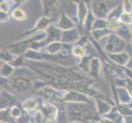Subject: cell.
<instances>
[{"label": "cell", "mask_w": 132, "mask_h": 123, "mask_svg": "<svg viewBox=\"0 0 132 123\" xmlns=\"http://www.w3.org/2000/svg\"><path fill=\"white\" fill-rule=\"evenodd\" d=\"M8 15H7V13L6 12H1V21L4 22V21H7L8 20Z\"/></svg>", "instance_id": "obj_8"}, {"label": "cell", "mask_w": 132, "mask_h": 123, "mask_svg": "<svg viewBox=\"0 0 132 123\" xmlns=\"http://www.w3.org/2000/svg\"><path fill=\"white\" fill-rule=\"evenodd\" d=\"M94 9L95 12L98 13V15L102 16V15H104L106 13L107 7H106L105 4H104V3H95V5L94 6Z\"/></svg>", "instance_id": "obj_3"}, {"label": "cell", "mask_w": 132, "mask_h": 123, "mask_svg": "<svg viewBox=\"0 0 132 123\" xmlns=\"http://www.w3.org/2000/svg\"><path fill=\"white\" fill-rule=\"evenodd\" d=\"M120 19L122 22H124V23H126V24H130L132 22V17L130 15V13H127V12L122 13L120 17Z\"/></svg>", "instance_id": "obj_6"}, {"label": "cell", "mask_w": 132, "mask_h": 123, "mask_svg": "<svg viewBox=\"0 0 132 123\" xmlns=\"http://www.w3.org/2000/svg\"><path fill=\"white\" fill-rule=\"evenodd\" d=\"M72 53L74 54V56L78 57V58H81L85 55V50L82 47H75L72 50Z\"/></svg>", "instance_id": "obj_5"}, {"label": "cell", "mask_w": 132, "mask_h": 123, "mask_svg": "<svg viewBox=\"0 0 132 123\" xmlns=\"http://www.w3.org/2000/svg\"><path fill=\"white\" fill-rule=\"evenodd\" d=\"M12 16L14 19L18 21H24L26 18V14L21 9H16V10H14L12 13Z\"/></svg>", "instance_id": "obj_2"}, {"label": "cell", "mask_w": 132, "mask_h": 123, "mask_svg": "<svg viewBox=\"0 0 132 123\" xmlns=\"http://www.w3.org/2000/svg\"><path fill=\"white\" fill-rule=\"evenodd\" d=\"M87 16V8L85 6V4L80 2L79 4V18L80 20L82 21L85 17Z\"/></svg>", "instance_id": "obj_4"}, {"label": "cell", "mask_w": 132, "mask_h": 123, "mask_svg": "<svg viewBox=\"0 0 132 123\" xmlns=\"http://www.w3.org/2000/svg\"><path fill=\"white\" fill-rule=\"evenodd\" d=\"M130 16H131V17H132V12H131L130 13Z\"/></svg>", "instance_id": "obj_10"}, {"label": "cell", "mask_w": 132, "mask_h": 123, "mask_svg": "<svg viewBox=\"0 0 132 123\" xmlns=\"http://www.w3.org/2000/svg\"><path fill=\"white\" fill-rule=\"evenodd\" d=\"M43 4L45 12H51L53 9H55V7L57 6V0H43Z\"/></svg>", "instance_id": "obj_1"}, {"label": "cell", "mask_w": 132, "mask_h": 123, "mask_svg": "<svg viewBox=\"0 0 132 123\" xmlns=\"http://www.w3.org/2000/svg\"><path fill=\"white\" fill-rule=\"evenodd\" d=\"M124 7H125V11L127 13H130L132 12V4L128 1V0H125L124 3Z\"/></svg>", "instance_id": "obj_7"}, {"label": "cell", "mask_w": 132, "mask_h": 123, "mask_svg": "<svg viewBox=\"0 0 132 123\" xmlns=\"http://www.w3.org/2000/svg\"><path fill=\"white\" fill-rule=\"evenodd\" d=\"M12 1H14V2L17 3V2H21V0H12Z\"/></svg>", "instance_id": "obj_9"}]
</instances>
